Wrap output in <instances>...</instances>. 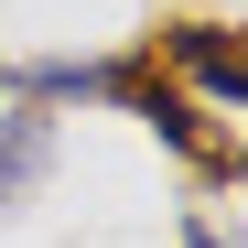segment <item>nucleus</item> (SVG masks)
Masks as SVG:
<instances>
[{
  "instance_id": "nucleus-1",
  "label": "nucleus",
  "mask_w": 248,
  "mask_h": 248,
  "mask_svg": "<svg viewBox=\"0 0 248 248\" xmlns=\"http://www.w3.org/2000/svg\"><path fill=\"white\" fill-rule=\"evenodd\" d=\"M54 173V119L44 108H0V216H22Z\"/></svg>"
}]
</instances>
